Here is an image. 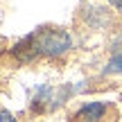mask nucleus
Wrapping results in <instances>:
<instances>
[{"label":"nucleus","mask_w":122,"mask_h":122,"mask_svg":"<svg viewBox=\"0 0 122 122\" xmlns=\"http://www.w3.org/2000/svg\"><path fill=\"white\" fill-rule=\"evenodd\" d=\"M106 113V104L104 102H88V104H84L81 109L77 111V118L79 122H100L104 118Z\"/></svg>","instance_id":"obj_3"},{"label":"nucleus","mask_w":122,"mask_h":122,"mask_svg":"<svg viewBox=\"0 0 122 122\" xmlns=\"http://www.w3.org/2000/svg\"><path fill=\"white\" fill-rule=\"evenodd\" d=\"M0 50H2V41H0Z\"/></svg>","instance_id":"obj_7"},{"label":"nucleus","mask_w":122,"mask_h":122,"mask_svg":"<svg viewBox=\"0 0 122 122\" xmlns=\"http://www.w3.org/2000/svg\"><path fill=\"white\" fill-rule=\"evenodd\" d=\"M0 122H16V120H14V115L9 113V111L0 109Z\"/></svg>","instance_id":"obj_5"},{"label":"nucleus","mask_w":122,"mask_h":122,"mask_svg":"<svg viewBox=\"0 0 122 122\" xmlns=\"http://www.w3.org/2000/svg\"><path fill=\"white\" fill-rule=\"evenodd\" d=\"M70 48H72V39H70L68 32L57 30V27H43V30L34 32V34H27L14 48V54L23 63H30V61H34L41 54H45V57H61Z\"/></svg>","instance_id":"obj_1"},{"label":"nucleus","mask_w":122,"mask_h":122,"mask_svg":"<svg viewBox=\"0 0 122 122\" xmlns=\"http://www.w3.org/2000/svg\"><path fill=\"white\" fill-rule=\"evenodd\" d=\"M79 88H72L70 84H66V86H39L34 93V97H32V109L36 111V113H43V111H52L61 106L66 100H68L72 93H77Z\"/></svg>","instance_id":"obj_2"},{"label":"nucleus","mask_w":122,"mask_h":122,"mask_svg":"<svg viewBox=\"0 0 122 122\" xmlns=\"http://www.w3.org/2000/svg\"><path fill=\"white\" fill-rule=\"evenodd\" d=\"M104 72L109 75H122V54H115V57H111V61L106 63Z\"/></svg>","instance_id":"obj_4"},{"label":"nucleus","mask_w":122,"mask_h":122,"mask_svg":"<svg viewBox=\"0 0 122 122\" xmlns=\"http://www.w3.org/2000/svg\"><path fill=\"white\" fill-rule=\"evenodd\" d=\"M111 2H115V5H120V2H122V0H111Z\"/></svg>","instance_id":"obj_6"}]
</instances>
